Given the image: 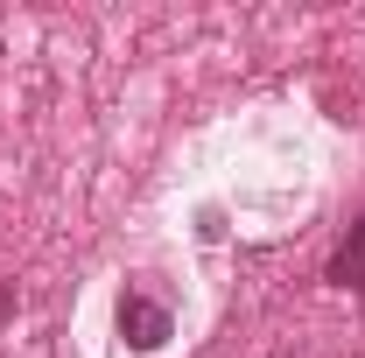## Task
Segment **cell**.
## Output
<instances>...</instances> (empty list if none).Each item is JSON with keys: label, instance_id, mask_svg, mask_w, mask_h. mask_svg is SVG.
<instances>
[{"label": "cell", "instance_id": "obj_1", "mask_svg": "<svg viewBox=\"0 0 365 358\" xmlns=\"http://www.w3.org/2000/svg\"><path fill=\"white\" fill-rule=\"evenodd\" d=\"M113 323H120V337H127L134 352H162V344L176 337V310H169L162 295H148V288H120Z\"/></svg>", "mask_w": 365, "mask_h": 358}, {"label": "cell", "instance_id": "obj_2", "mask_svg": "<svg viewBox=\"0 0 365 358\" xmlns=\"http://www.w3.org/2000/svg\"><path fill=\"white\" fill-rule=\"evenodd\" d=\"M330 288H344V295H359L365 302V211L351 218V232L337 239V253H330V267H323Z\"/></svg>", "mask_w": 365, "mask_h": 358}, {"label": "cell", "instance_id": "obj_3", "mask_svg": "<svg viewBox=\"0 0 365 358\" xmlns=\"http://www.w3.org/2000/svg\"><path fill=\"white\" fill-rule=\"evenodd\" d=\"M14 302H21V295H14V281H0V323L14 316Z\"/></svg>", "mask_w": 365, "mask_h": 358}]
</instances>
